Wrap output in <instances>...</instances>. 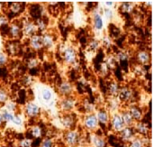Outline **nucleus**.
Listing matches in <instances>:
<instances>
[{
    "instance_id": "obj_36",
    "label": "nucleus",
    "mask_w": 154,
    "mask_h": 147,
    "mask_svg": "<svg viewBox=\"0 0 154 147\" xmlns=\"http://www.w3.org/2000/svg\"><path fill=\"white\" fill-rule=\"evenodd\" d=\"M10 23V19L9 17L7 16V14L4 12H2L0 14V29L7 26Z\"/></svg>"
},
{
    "instance_id": "obj_22",
    "label": "nucleus",
    "mask_w": 154,
    "mask_h": 147,
    "mask_svg": "<svg viewBox=\"0 0 154 147\" xmlns=\"http://www.w3.org/2000/svg\"><path fill=\"white\" fill-rule=\"evenodd\" d=\"M42 48L46 50H51L55 44L54 35L48 32L42 33Z\"/></svg>"
},
{
    "instance_id": "obj_17",
    "label": "nucleus",
    "mask_w": 154,
    "mask_h": 147,
    "mask_svg": "<svg viewBox=\"0 0 154 147\" xmlns=\"http://www.w3.org/2000/svg\"><path fill=\"white\" fill-rule=\"evenodd\" d=\"M72 114L73 113L62 114L60 117V122L65 130L75 129L74 127L76 126V118Z\"/></svg>"
},
{
    "instance_id": "obj_41",
    "label": "nucleus",
    "mask_w": 154,
    "mask_h": 147,
    "mask_svg": "<svg viewBox=\"0 0 154 147\" xmlns=\"http://www.w3.org/2000/svg\"><path fill=\"white\" fill-rule=\"evenodd\" d=\"M101 43V46L105 47V48H110L111 45H112V38H110L108 35H106L103 37L102 39V42H100Z\"/></svg>"
},
{
    "instance_id": "obj_11",
    "label": "nucleus",
    "mask_w": 154,
    "mask_h": 147,
    "mask_svg": "<svg viewBox=\"0 0 154 147\" xmlns=\"http://www.w3.org/2000/svg\"><path fill=\"white\" fill-rule=\"evenodd\" d=\"M41 102L45 106H51L55 100V94L53 90L48 87H44L40 90Z\"/></svg>"
},
{
    "instance_id": "obj_7",
    "label": "nucleus",
    "mask_w": 154,
    "mask_h": 147,
    "mask_svg": "<svg viewBox=\"0 0 154 147\" xmlns=\"http://www.w3.org/2000/svg\"><path fill=\"white\" fill-rule=\"evenodd\" d=\"M57 92L61 98L74 96V85L69 80H61L57 86Z\"/></svg>"
},
{
    "instance_id": "obj_26",
    "label": "nucleus",
    "mask_w": 154,
    "mask_h": 147,
    "mask_svg": "<svg viewBox=\"0 0 154 147\" xmlns=\"http://www.w3.org/2000/svg\"><path fill=\"white\" fill-rule=\"evenodd\" d=\"M30 135L32 136V138L39 139L42 137L43 135V130L39 125H33L30 128Z\"/></svg>"
},
{
    "instance_id": "obj_28",
    "label": "nucleus",
    "mask_w": 154,
    "mask_h": 147,
    "mask_svg": "<svg viewBox=\"0 0 154 147\" xmlns=\"http://www.w3.org/2000/svg\"><path fill=\"white\" fill-rule=\"evenodd\" d=\"M9 5H7L8 7V11L10 13H12L13 14H17L18 13L22 12L23 10V3H8Z\"/></svg>"
},
{
    "instance_id": "obj_19",
    "label": "nucleus",
    "mask_w": 154,
    "mask_h": 147,
    "mask_svg": "<svg viewBox=\"0 0 154 147\" xmlns=\"http://www.w3.org/2000/svg\"><path fill=\"white\" fill-rule=\"evenodd\" d=\"M89 144L92 145V147H107L106 139L102 135H98L97 132L91 133Z\"/></svg>"
},
{
    "instance_id": "obj_12",
    "label": "nucleus",
    "mask_w": 154,
    "mask_h": 147,
    "mask_svg": "<svg viewBox=\"0 0 154 147\" xmlns=\"http://www.w3.org/2000/svg\"><path fill=\"white\" fill-rule=\"evenodd\" d=\"M99 127H108L109 126V121H110V113L106 108H100L96 109L95 113Z\"/></svg>"
},
{
    "instance_id": "obj_3",
    "label": "nucleus",
    "mask_w": 154,
    "mask_h": 147,
    "mask_svg": "<svg viewBox=\"0 0 154 147\" xmlns=\"http://www.w3.org/2000/svg\"><path fill=\"white\" fill-rule=\"evenodd\" d=\"M77 106H78L77 99L74 96L61 98L58 101V107L62 114L72 113V111L77 108Z\"/></svg>"
},
{
    "instance_id": "obj_6",
    "label": "nucleus",
    "mask_w": 154,
    "mask_h": 147,
    "mask_svg": "<svg viewBox=\"0 0 154 147\" xmlns=\"http://www.w3.org/2000/svg\"><path fill=\"white\" fill-rule=\"evenodd\" d=\"M23 113L24 116L29 118V119H34L38 117L41 113H42V108L41 107L34 101H28L23 108Z\"/></svg>"
},
{
    "instance_id": "obj_45",
    "label": "nucleus",
    "mask_w": 154,
    "mask_h": 147,
    "mask_svg": "<svg viewBox=\"0 0 154 147\" xmlns=\"http://www.w3.org/2000/svg\"><path fill=\"white\" fill-rule=\"evenodd\" d=\"M3 124H4V121H3V118H2V117H1V115H0V127L3 126Z\"/></svg>"
},
{
    "instance_id": "obj_31",
    "label": "nucleus",
    "mask_w": 154,
    "mask_h": 147,
    "mask_svg": "<svg viewBox=\"0 0 154 147\" xmlns=\"http://www.w3.org/2000/svg\"><path fill=\"white\" fill-rule=\"evenodd\" d=\"M9 100V92L6 88L0 87V105H5Z\"/></svg>"
},
{
    "instance_id": "obj_8",
    "label": "nucleus",
    "mask_w": 154,
    "mask_h": 147,
    "mask_svg": "<svg viewBox=\"0 0 154 147\" xmlns=\"http://www.w3.org/2000/svg\"><path fill=\"white\" fill-rule=\"evenodd\" d=\"M108 127L116 134H118L121 130H123L125 127L119 111L110 114V121Z\"/></svg>"
},
{
    "instance_id": "obj_32",
    "label": "nucleus",
    "mask_w": 154,
    "mask_h": 147,
    "mask_svg": "<svg viewBox=\"0 0 154 147\" xmlns=\"http://www.w3.org/2000/svg\"><path fill=\"white\" fill-rule=\"evenodd\" d=\"M133 72H134V75H136L138 77H142V76H143L147 72V70H146V68L145 67L141 66L138 63H135L133 66Z\"/></svg>"
},
{
    "instance_id": "obj_40",
    "label": "nucleus",
    "mask_w": 154,
    "mask_h": 147,
    "mask_svg": "<svg viewBox=\"0 0 154 147\" xmlns=\"http://www.w3.org/2000/svg\"><path fill=\"white\" fill-rule=\"evenodd\" d=\"M11 124H13L14 126H15L17 127H23V116H21V115H15Z\"/></svg>"
},
{
    "instance_id": "obj_10",
    "label": "nucleus",
    "mask_w": 154,
    "mask_h": 147,
    "mask_svg": "<svg viewBox=\"0 0 154 147\" xmlns=\"http://www.w3.org/2000/svg\"><path fill=\"white\" fill-rule=\"evenodd\" d=\"M136 63H138L141 66L146 67L148 65H151L152 62V54L151 52L148 50H138L134 55Z\"/></svg>"
},
{
    "instance_id": "obj_14",
    "label": "nucleus",
    "mask_w": 154,
    "mask_h": 147,
    "mask_svg": "<svg viewBox=\"0 0 154 147\" xmlns=\"http://www.w3.org/2000/svg\"><path fill=\"white\" fill-rule=\"evenodd\" d=\"M22 33H23V37H26L27 39L38 33L34 22L32 20H25V21L23 20L22 25Z\"/></svg>"
},
{
    "instance_id": "obj_16",
    "label": "nucleus",
    "mask_w": 154,
    "mask_h": 147,
    "mask_svg": "<svg viewBox=\"0 0 154 147\" xmlns=\"http://www.w3.org/2000/svg\"><path fill=\"white\" fill-rule=\"evenodd\" d=\"M92 25L96 32H102L104 29L105 22L100 11L94 9L92 11Z\"/></svg>"
},
{
    "instance_id": "obj_46",
    "label": "nucleus",
    "mask_w": 154,
    "mask_h": 147,
    "mask_svg": "<svg viewBox=\"0 0 154 147\" xmlns=\"http://www.w3.org/2000/svg\"><path fill=\"white\" fill-rule=\"evenodd\" d=\"M3 12V3L0 2V14Z\"/></svg>"
},
{
    "instance_id": "obj_34",
    "label": "nucleus",
    "mask_w": 154,
    "mask_h": 147,
    "mask_svg": "<svg viewBox=\"0 0 154 147\" xmlns=\"http://www.w3.org/2000/svg\"><path fill=\"white\" fill-rule=\"evenodd\" d=\"M40 147H55V142L53 140V138L51 137H44L41 144H40Z\"/></svg>"
},
{
    "instance_id": "obj_29",
    "label": "nucleus",
    "mask_w": 154,
    "mask_h": 147,
    "mask_svg": "<svg viewBox=\"0 0 154 147\" xmlns=\"http://www.w3.org/2000/svg\"><path fill=\"white\" fill-rule=\"evenodd\" d=\"M105 63L106 64V66L109 68L110 70H113L117 67L118 62H117L115 55H108V57H106V59L105 61Z\"/></svg>"
},
{
    "instance_id": "obj_33",
    "label": "nucleus",
    "mask_w": 154,
    "mask_h": 147,
    "mask_svg": "<svg viewBox=\"0 0 154 147\" xmlns=\"http://www.w3.org/2000/svg\"><path fill=\"white\" fill-rule=\"evenodd\" d=\"M120 8H121V10L123 11V13L131 14V13H133V11H134V4L131 3V2H124V3L121 4Z\"/></svg>"
},
{
    "instance_id": "obj_13",
    "label": "nucleus",
    "mask_w": 154,
    "mask_h": 147,
    "mask_svg": "<svg viewBox=\"0 0 154 147\" xmlns=\"http://www.w3.org/2000/svg\"><path fill=\"white\" fill-rule=\"evenodd\" d=\"M134 129L136 136L141 137H149L151 134V124H147L143 120L135 122L134 125Z\"/></svg>"
},
{
    "instance_id": "obj_15",
    "label": "nucleus",
    "mask_w": 154,
    "mask_h": 147,
    "mask_svg": "<svg viewBox=\"0 0 154 147\" xmlns=\"http://www.w3.org/2000/svg\"><path fill=\"white\" fill-rule=\"evenodd\" d=\"M126 109L129 112V114L131 115V117H133V119L134 120V122H139V121L143 120L145 112L138 105L134 104V103H131L129 105V107L126 108Z\"/></svg>"
},
{
    "instance_id": "obj_18",
    "label": "nucleus",
    "mask_w": 154,
    "mask_h": 147,
    "mask_svg": "<svg viewBox=\"0 0 154 147\" xmlns=\"http://www.w3.org/2000/svg\"><path fill=\"white\" fill-rule=\"evenodd\" d=\"M117 135H118L119 138L121 139V141H123L125 144H128L130 141H132L136 136V134H135V131L134 129V127H125Z\"/></svg>"
},
{
    "instance_id": "obj_43",
    "label": "nucleus",
    "mask_w": 154,
    "mask_h": 147,
    "mask_svg": "<svg viewBox=\"0 0 154 147\" xmlns=\"http://www.w3.org/2000/svg\"><path fill=\"white\" fill-rule=\"evenodd\" d=\"M22 82H23V85L24 86H30L32 83V77L31 75H25L23 77Z\"/></svg>"
},
{
    "instance_id": "obj_9",
    "label": "nucleus",
    "mask_w": 154,
    "mask_h": 147,
    "mask_svg": "<svg viewBox=\"0 0 154 147\" xmlns=\"http://www.w3.org/2000/svg\"><path fill=\"white\" fill-rule=\"evenodd\" d=\"M134 95V92L130 87H128V86H121L118 96H117L116 99L122 104L128 105V104H131L133 102Z\"/></svg>"
},
{
    "instance_id": "obj_25",
    "label": "nucleus",
    "mask_w": 154,
    "mask_h": 147,
    "mask_svg": "<svg viewBox=\"0 0 154 147\" xmlns=\"http://www.w3.org/2000/svg\"><path fill=\"white\" fill-rule=\"evenodd\" d=\"M0 115L3 118V121L4 123H12L14 116H15V113H13V112H10L8 111L7 109H5L4 107L0 108Z\"/></svg>"
},
{
    "instance_id": "obj_23",
    "label": "nucleus",
    "mask_w": 154,
    "mask_h": 147,
    "mask_svg": "<svg viewBox=\"0 0 154 147\" xmlns=\"http://www.w3.org/2000/svg\"><path fill=\"white\" fill-rule=\"evenodd\" d=\"M150 145V137H141L136 136L128 143V147H146Z\"/></svg>"
},
{
    "instance_id": "obj_39",
    "label": "nucleus",
    "mask_w": 154,
    "mask_h": 147,
    "mask_svg": "<svg viewBox=\"0 0 154 147\" xmlns=\"http://www.w3.org/2000/svg\"><path fill=\"white\" fill-rule=\"evenodd\" d=\"M9 62V56L5 51H0V67H5Z\"/></svg>"
},
{
    "instance_id": "obj_42",
    "label": "nucleus",
    "mask_w": 154,
    "mask_h": 147,
    "mask_svg": "<svg viewBox=\"0 0 154 147\" xmlns=\"http://www.w3.org/2000/svg\"><path fill=\"white\" fill-rule=\"evenodd\" d=\"M32 140L31 138H23L19 142V146L20 147H32Z\"/></svg>"
},
{
    "instance_id": "obj_37",
    "label": "nucleus",
    "mask_w": 154,
    "mask_h": 147,
    "mask_svg": "<svg viewBox=\"0 0 154 147\" xmlns=\"http://www.w3.org/2000/svg\"><path fill=\"white\" fill-rule=\"evenodd\" d=\"M98 71H99V73H100V75L102 76V77H106V76H108L109 74H110V70H109V68L106 66V64L105 63V61H103V62H101V64H100V67H99V70H98Z\"/></svg>"
},
{
    "instance_id": "obj_5",
    "label": "nucleus",
    "mask_w": 154,
    "mask_h": 147,
    "mask_svg": "<svg viewBox=\"0 0 154 147\" xmlns=\"http://www.w3.org/2000/svg\"><path fill=\"white\" fill-rule=\"evenodd\" d=\"M22 25L23 21H12L9 23L7 28V34L8 37L11 38V40H19L20 38L23 37Z\"/></svg>"
},
{
    "instance_id": "obj_30",
    "label": "nucleus",
    "mask_w": 154,
    "mask_h": 147,
    "mask_svg": "<svg viewBox=\"0 0 154 147\" xmlns=\"http://www.w3.org/2000/svg\"><path fill=\"white\" fill-rule=\"evenodd\" d=\"M101 14H102L103 18L106 19L107 21H112L115 18V11H114L113 8L104 7Z\"/></svg>"
},
{
    "instance_id": "obj_2",
    "label": "nucleus",
    "mask_w": 154,
    "mask_h": 147,
    "mask_svg": "<svg viewBox=\"0 0 154 147\" xmlns=\"http://www.w3.org/2000/svg\"><path fill=\"white\" fill-rule=\"evenodd\" d=\"M81 139V134L77 129L66 130L63 135V140L68 147H78Z\"/></svg>"
},
{
    "instance_id": "obj_24",
    "label": "nucleus",
    "mask_w": 154,
    "mask_h": 147,
    "mask_svg": "<svg viewBox=\"0 0 154 147\" xmlns=\"http://www.w3.org/2000/svg\"><path fill=\"white\" fill-rule=\"evenodd\" d=\"M119 113L121 115V117H122V120L124 122L125 127H134L135 122H134V120L133 119V117H131V115L129 114V112L127 111L126 108H122L119 111Z\"/></svg>"
},
{
    "instance_id": "obj_20",
    "label": "nucleus",
    "mask_w": 154,
    "mask_h": 147,
    "mask_svg": "<svg viewBox=\"0 0 154 147\" xmlns=\"http://www.w3.org/2000/svg\"><path fill=\"white\" fill-rule=\"evenodd\" d=\"M120 88H121V85L115 79L109 80V81L106 83V90H107V93L113 99H116L117 98L118 93H119V90H120Z\"/></svg>"
},
{
    "instance_id": "obj_44",
    "label": "nucleus",
    "mask_w": 154,
    "mask_h": 147,
    "mask_svg": "<svg viewBox=\"0 0 154 147\" xmlns=\"http://www.w3.org/2000/svg\"><path fill=\"white\" fill-rule=\"evenodd\" d=\"M104 4H105V7H107V8H113L115 2H113V1H106V2H104Z\"/></svg>"
},
{
    "instance_id": "obj_21",
    "label": "nucleus",
    "mask_w": 154,
    "mask_h": 147,
    "mask_svg": "<svg viewBox=\"0 0 154 147\" xmlns=\"http://www.w3.org/2000/svg\"><path fill=\"white\" fill-rule=\"evenodd\" d=\"M28 45L31 50L34 52L41 51L42 48V34L41 33H36L32 36H31L28 39Z\"/></svg>"
},
{
    "instance_id": "obj_38",
    "label": "nucleus",
    "mask_w": 154,
    "mask_h": 147,
    "mask_svg": "<svg viewBox=\"0 0 154 147\" xmlns=\"http://www.w3.org/2000/svg\"><path fill=\"white\" fill-rule=\"evenodd\" d=\"M4 108L5 109H7L8 111L10 112H13V113H15L16 112V109H17V105L14 101L13 100H8L5 105H4Z\"/></svg>"
},
{
    "instance_id": "obj_4",
    "label": "nucleus",
    "mask_w": 154,
    "mask_h": 147,
    "mask_svg": "<svg viewBox=\"0 0 154 147\" xmlns=\"http://www.w3.org/2000/svg\"><path fill=\"white\" fill-rule=\"evenodd\" d=\"M82 125L85 130H87L90 134L95 133L99 129V124H98V121L95 113L85 114L83 120H82Z\"/></svg>"
},
{
    "instance_id": "obj_1",
    "label": "nucleus",
    "mask_w": 154,
    "mask_h": 147,
    "mask_svg": "<svg viewBox=\"0 0 154 147\" xmlns=\"http://www.w3.org/2000/svg\"><path fill=\"white\" fill-rule=\"evenodd\" d=\"M60 54L64 64L69 66H75L78 63V52L77 49L72 45L63 44L60 48Z\"/></svg>"
},
{
    "instance_id": "obj_35",
    "label": "nucleus",
    "mask_w": 154,
    "mask_h": 147,
    "mask_svg": "<svg viewBox=\"0 0 154 147\" xmlns=\"http://www.w3.org/2000/svg\"><path fill=\"white\" fill-rule=\"evenodd\" d=\"M39 61L35 58V57H32V58H30L26 63V66L27 68L30 70H33L35 69H37V67L39 66Z\"/></svg>"
},
{
    "instance_id": "obj_27",
    "label": "nucleus",
    "mask_w": 154,
    "mask_h": 147,
    "mask_svg": "<svg viewBox=\"0 0 154 147\" xmlns=\"http://www.w3.org/2000/svg\"><path fill=\"white\" fill-rule=\"evenodd\" d=\"M101 47V43L100 41L97 40V39H91L88 42V46L87 49L88 52H97Z\"/></svg>"
}]
</instances>
